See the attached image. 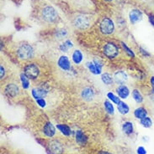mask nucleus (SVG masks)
<instances>
[{
  "instance_id": "nucleus-1",
  "label": "nucleus",
  "mask_w": 154,
  "mask_h": 154,
  "mask_svg": "<svg viewBox=\"0 0 154 154\" xmlns=\"http://www.w3.org/2000/svg\"><path fill=\"white\" fill-rule=\"evenodd\" d=\"M42 18L45 21L48 23H53L57 19V12L56 11L53 7L51 6H46L45 8H43L42 12Z\"/></svg>"
},
{
  "instance_id": "nucleus-2",
  "label": "nucleus",
  "mask_w": 154,
  "mask_h": 154,
  "mask_svg": "<svg viewBox=\"0 0 154 154\" xmlns=\"http://www.w3.org/2000/svg\"><path fill=\"white\" fill-rule=\"evenodd\" d=\"M17 54L20 59H23V60L31 59L34 55V50L30 45L23 44L19 47V49L17 50Z\"/></svg>"
},
{
  "instance_id": "nucleus-3",
  "label": "nucleus",
  "mask_w": 154,
  "mask_h": 154,
  "mask_svg": "<svg viewBox=\"0 0 154 154\" xmlns=\"http://www.w3.org/2000/svg\"><path fill=\"white\" fill-rule=\"evenodd\" d=\"M103 52H104V55L106 57H108L109 59H114L118 55L119 50H118L117 45H115L114 43L109 42L104 46Z\"/></svg>"
},
{
  "instance_id": "nucleus-4",
  "label": "nucleus",
  "mask_w": 154,
  "mask_h": 154,
  "mask_svg": "<svg viewBox=\"0 0 154 154\" xmlns=\"http://www.w3.org/2000/svg\"><path fill=\"white\" fill-rule=\"evenodd\" d=\"M100 30L104 34V35H111L114 32V23L111 19L109 18H104L102 19L101 23H100Z\"/></svg>"
},
{
  "instance_id": "nucleus-5",
  "label": "nucleus",
  "mask_w": 154,
  "mask_h": 154,
  "mask_svg": "<svg viewBox=\"0 0 154 154\" xmlns=\"http://www.w3.org/2000/svg\"><path fill=\"white\" fill-rule=\"evenodd\" d=\"M40 70L37 66L35 64H29L25 67L24 74L29 78V79H36L39 75Z\"/></svg>"
},
{
  "instance_id": "nucleus-6",
  "label": "nucleus",
  "mask_w": 154,
  "mask_h": 154,
  "mask_svg": "<svg viewBox=\"0 0 154 154\" xmlns=\"http://www.w3.org/2000/svg\"><path fill=\"white\" fill-rule=\"evenodd\" d=\"M74 25L80 29H84L89 26V19L86 16H78L74 20Z\"/></svg>"
},
{
  "instance_id": "nucleus-7",
  "label": "nucleus",
  "mask_w": 154,
  "mask_h": 154,
  "mask_svg": "<svg viewBox=\"0 0 154 154\" xmlns=\"http://www.w3.org/2000/svg\"><path fill=\"white\" fill-rule=\"evenodd\" d=\"M87 66L89 67V69L90 70L91 73L94 74V75H100V74H101L103 65L99 60H93V62H89Z\"/></svg>"
},
{
  "instance_id": "nucleus-8",
  "label": "nucleus",
  "mask_w": 154,
  "mask_h": 154,
  "mask_svg": "<svg viewBox=\"0 0 154 154\" xmlns=\"http://www.w3.org/2000/svg\"><path fill=\"white\" fill-rule=\"evenodd\" d=\"M49 148L53 154H61L63 152V146L57 141H51L49 143Z\"/></svg>"
},
{
  "instance_id": "nucleus-9",
  "label": "nucleus",
  "mask_w": 154,
  "mask_h": 154,
  "mask_svg": "<svg viewBox=\"0 0 154 154\" xmlns=\"http://www.w3.org/2000/svg\"><path fill=\"white\" fill-rule=\"evenodd\" d=\"M58 66L63 70H69L71 68V64H70V60L67 56L66 55H62L58 60Z\"/></svg>"
},
{
  "instance_id": "nucleus-10",
  "label": "nucleus",
  "mask_w": 154,
  "mask_h": 154,
  "mask_svg": "<svg viewBox=\"0 0 154 154\" xmlns=\"http://www.w3.org/2000/svg\"><path fill=\"white\" fill-rule=\"evenodd\" d=\"M127 80V75L126 72H124L122 70H120L115 73L114 75V81L116 84L119 85H123L124 83Z\"/></svg>"
},
{
  "instance_id": "nucleus-11",
  "label": "nucleus",
  "mask_w": 154,
  "mask_h": 154,
  "mask_svg": "<svg viewBox=\"0 0 154 154\" xmlns=\"http://www.w3.org/2000/svg\"><path fill=\"white\" fill-rule=\"evenodd\" d=\"M43 132L48 137H52L56 133V127L53 126V124L51 122H47V123L43 127Z\"/></svg>"
},
{
  "instance_id": "nucleus-12",
  "label": "nucleus",
  "mask_w": 154,
  "mask_h": 154,
  "mask_svg": "<svg viewBox=\"0 0 154 154\" xmlns=\"http://www.w3.org/2000/svg\"><path fill=\"white\" fill-rule=\"evenodd\" d=\"M143 18V14L142 12L138 9H133L129 14V19L131 23H136V22H139Z\"/></svg>"
},
{
  "instance_id": "nucleus-13",
  "label": "nucleus",
  "mask_w": 154,
  "mask_h": 154,
  "mask_svg": "<svg viewBox=\"0 0 154 154\" xmlns=\"http://www.w3.org/2000/svg\"><path fill=\"white\" fill-rule=\"evenodd\" d=\"M5 92L8 95V96H11V97H15V96L18 95L19 93V88L18 86L15 84H9L6 86L5 88Z\"/></svg>"
},
{
  "instance_id": "nucleus-14",
  "label": "nucleus",
  "mask_w": 154,
  "mask_h": 154,
  "mask_svg": "<svg viewBox=\"0 0 154 154\" xmlns=\"http://www.w3.org/2000/svg\"><path fill=\"white\" fill-rule=\"evenodd\" d=\"M31 93H32V96L35 100H38V99H41L46 96L47 91L41 88H34L32 90Z\"/></svg>"
},
{
  "instance_id": "nucleus-15",
  "label": "nucleus",
  "mask_w": 154,
  "mask_h": 154,
  "mask_svg": "<svg viewBox=\"0 0 154 154\" xmlns=\"http://www.w3.org/2000/svg\"><path fill=\"white\" fill-rule=\"evenodd\" d=\"M116 91H117V93H118L120 97L122 98V99H126L127 97L129 96V95H130V91H129L128 87L124 85H120Z\"/></svg>"
},
{
  "instance_id": "nucleus-16",
  "label": "nucleus",
  "mask_w": 154,
  "mask_h": 154,
  "mask_svg": "<svg viewBox=\"0 0 154 154\" xmlns=\"http://www.w3.org/2000/svg\"><path fill=\"white\" fill-rule=\"evenodd\" d=\"M147 115V112L144 107H138L136 108L134 112V116L136 119L142 120L143 118H145Z\"/></svg>"
},
{
  "instance_id": "nucleus-17",
  "label": "nucleus",
  "mask_w": 154,
  "mask_h": 154,
  "mask_svg": "<svg viewBox=\"0 0 154 154\" xmlns=\"http://www.w3.org/2000/svg\"><path fill=\"white\" fill-rule=\"evenodd\" d=\"M76 142L79 145H84L85 143H87V137L81 130L76 131Z\"/></svg>"
},
{
  "instance_id": "nucleus-18",
  "label": "nucleus",
  "mask_w": 154,
  "mask_h": 154,
  "mask_svg": "<svg viewBox=\"0 0 154 154\" xmlns=\"http://www.w3.org/2000/svg\"><path fill=\"white\" fill-rule=\"evenodd\" d=\"M122 131L127 135H131L134 131V127L131 122H125L122 125Z\"/></svg>"
},
{
  "instance_id": "nucleus-19",
  "label": "nucleus",
  "mask_w": 154,
  "mask_h": 154,
  "mask_svg": "<svg viewBox=\"0 0 154 154\" xmlns=\"http://www.w3.org/2000/svg\"><path fill=\"white\" fill-rule=\"evenodd\" d=\"M82 96L86 100H91L93 97V91L91 88L86 87L82 91Z\"/></svg>"
},
{
  "instance_id": "nucleus-20",
  "label": "nucleus",
  "mask_w": 154,
  "mask_h": 154,
  "mask_svg": "<svg viewBox=\"0 0 154 154\" xmlns=\"http://www.w3.org/2000/svg\"><path fill=\"white\" fill-rule=\"evenodd\" d=\"M72 58H73V60L75 64H80L83 61V54L80 50H75L73 53Z\"/></svg>"
},
{
  "instance_id": "nucleus-21",
  "label": "nucleus",
  "mask_w": 154,
  "mask_h": 154,
  "mask_svg": "<svg viewBox=\"0 0 154 154\" xmlns=\"http://www.w3.org/2000/svg\"><path fill=\"white\" fill-rule=\"evenodd\" d=\"M57 128L61 131L62 134L65 135V136H70V134H71V129L67 125L59 124V125H57Z\"/></svg>"
},
{
  "instance_id": "nucleus-22",
  "label": "nucleus",
  "mask_w": 154,
  "mask_h": 154,
  "mask_svg": "<svg viewBox=\"0 0 154 154\" xmlns=\"http://www.w3.org/2000/svg\"><path fill=\"white\" fill-rule=\"evenodd\" d=\"M117 107L119 110L120 113H121L122 115H126L129 112V106L126 103H125L123 101H120L119 104L117 105Z\"/></svg>"
},
{
  "instance_id": "nucleus-23",
  "label": "nucleus",
  "mask_w": 154,
  "mask_h": 154,
  "mask_svg": "<svg viewBox=\"0 0 154 154\" xmlns=\"http://www.w3.org/2000/svg\"><path fill=\"white\" fill-rule=\"evenodd\" d=\"M101 80L105 85H109L112 84V82L114 81V77H112L110 74L104 73L101 75Z\"/></svg>"
},
{
  "instance_id": "nucleus-24",
  "label": "nucleus",
  "mask_w": 154,
  "mask_h": 154,
  "mask_svg": "<svg viewBox=\"0 0 154 154\" xmlns=\"http://www.w3.org/2000/svg\"><path fill=\"white\" fill-rule=\"evenodd\" d=\"M132 97H133V99H134V100L136 103H142L143 102V97L138 90H136V89L133 90V91H132Z\"/></svg>"
},
{
  "instance_id": "nucleus-25",
  "label": "nucleus",
  "mask_w": 154,
  "mask_h": 154,
  "mask_svg": "<svg viewBox=\"0 0 154 154\" xmlns=\"http://www.w3.org/2000/svg\"><path fill=\"white\" fill-rule=\"evenodd\" d=\"M20 81H21V85L24 89H28L30 87V81L25 74L20 75Z\"/></svg>"
},
{
  "instance_id": "nucleus-26",
  "label": "nucleus",
  "mask_w": 154,
  "mask_h": 154,
  "mask_svg": "<svg viewBox=\"0 0 154 154\" xmlns=\"http://www.w3.org/2000/svg\"><path fill=\"white\" fill-rule=\"evenodd\" d=\"M140 122H141V125L143 126V127H146V128H149L152 126V121L150 117H148V116H146L145 118H143V119L140 120Z\"/></svg>"
},
{
  "instance_id": "nucleus-27",
  "label": "nucleus",
  "mask_w": 154,
  "mask_h": 154,
  "mask_svg": "<svg viewBox=\"0 0 154 154\" xmlns=\"http://www.w3.org/2000/svg\"><path fill=\"white\" fill-rule=\"evenodd\" d=\"M104 107H105V110L107 111L109 114H110V115H113L114 114V106H113V105L111 104V102L110 101H109V100H105L104 101Z\"/></svg>"
},
{
  "instance_id": "nucleus-28",
  "label": "nucleus",
  "mask_w": 154,
  "mask_h": 154,
  "mask_svg": "<svg viewBox=\"0 0 154 154\" xmlns=\"http://www.w3.org/2000/svg\"><path fill=\"white\" fill-rule=\"evenodd\" d=\"M107 96H108V98L110 99V100H112L114 103H116V105H118L120 102V100L119 97H117L116 96H115L113 93L111 92H109L108 94H107Z\"/></svg>"
},
{
  "instance_id": "nucleus-29",
  "label": "nucleus",
  "mask_w": 154,
  "mask_h": 154,
  "mask_svg": "<svg viewBox=\"0 0 154 154\" xmlns=\"http://www.w3.org/2000/svg\"><path fill=\"white\" fill-rule=\"evenodd\" d=\"M73 47V44L71 41L69 40H67V41H66L65 43H63L61 47H60V49L62 50V51H67V50L70 49V48H72Z\"/></svg>"
},
{
  "instance_id": "nucleus-30",
  "label": "nucleus",
  "mask_w": 154,
  "mask_h": 154,
  "mask_svg": "<svg viewBox=\"0 0 154 154\" xmlns=\"http://www.w3.org/2000/svg\"><path fill=\"white\" fill-rule=\"evenodd\" d=\"M121 45H122V47L124 48V50L126 52V54L129 55V56H131V57H135V54L134 53L132 52V50L131 49H129L128 47L126 46V45L125 44V43H121Z\"/></svg>"
},
{
  "instance_id": "nucleus-31",
  "label": "nucleus",
  "mask_w": 154,
  "mask_h": 154,
  "mask_svg": "<svg viewBox=\"0 0 154 154\" xmlns=\"http://www.w3.org/2000/svg\"><path fill=\"white\" fill-rule=\"evenodd\" d=\"M136 153L137 154H146V150L144 146H139L136 149Z\"/></svg>"
},
{
  "instance_id": "nucleus-32",
  "label": "nucleus",
  "mask_w": 154,
  "mask_h": 154,
  "mask_svg": "<svg viewBox=\"0 0 154 154\" xmlns=\"http://www.w3.org/2000/svg\"><path fill=\"white\" fill-rule=\"evenodd\" d=\"M36 102H37V104H38L41 107H45V106H46V100H44L43 98L36 100Z\"/></svg>"
},
{
  "instance_id": "nucleus-33",
  "label": "nucleus",
  "mask_w": 154,
  "mask_h": 154,
  "mask_svg": "<svg viewBox=\"0 0 154 154\" xmlns=\"http://www.w3.org/2000/svg\"><path fill=\"white\" fill-rule=\"evenodd\" d=\"M150 82H151V85H152V91H154V76L151 77Z\"/></svg>"
},
{
  "instance_id": "nucleus-34",
  "label": "nucleus",
  "mask_w": 154,
  "mask_h": 154,
  "mask_svg": "<svg viewBox=\"0 0 154 154\" xmlns=\"http://www.w3.org/2000/svg\"><path fill=\"white\" fill-rule=\"evenodd\" d=\"M149 20H150L151 23L154 26V16H150L149 17Z\"/></svg>"
},
{
  "instance_id": "nucleus-35",
  "label": "nucleus",
  "mask_w": 154,
  "mask_h": 154,
  "mask_svg": "<svg viewBox=\"0 0 154 154\" xmlns=\"http://www.w3.org/2000/svg\"><path fill=\"white\" fill-rule=\"evenodd\" d=\"M4 75V69L3 66H1V78H3Z\"/></svg>"
},
{
  "instance_id": "nucleus-36",
  "label": "nucleus",
  "mask_w": 154,
  "mask_h": 154,
  "mask_svg": "<svg viewBox=\"0 0 154 154\" xmlns=\"http://www.w3.org/2000/svg\"><path fill=\"white\" fill-rule=\"evenodd\" d=\"M99 154H111V153H110V152H105V151H101Z\"/></svg>"
},
{
  "instance_id": "nucleus-37",
  "label": "nucleus",
  "mask_w": 154,
  "mask_h": 154,
  "mask_svg": "<svg viewBox=\"0 0 154 154\" xmlns=\"http://www.w3.org/2000/svg\"><path fill=\"white\" fill-rule=\"evenodd\" d=\"M106 1H109V2H110V1H112V0H106Z\"/></svg>"
}]
</instances>
